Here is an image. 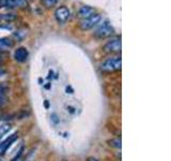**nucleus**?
Masks as SVG:
<instances>
[{"instance_id":"1","label":"nucleus","mask_w":171,"mask_h":161,"mask_svg":"<svg viewBox=\"0 0 171 161\" xmlns=\"http://www.w3.org/2000/svg\"><path fill=\"white\" fill-rule=\"evenodd\" d=\"M122 67V60L120 57H111L107 58L106 60H104L101 63V70L105 73H111L114 71L121 70Z\"/></svg>"},{"instance_id":"2","label":"nucleus","mask_w":171,"mask_h":161,"mask_svg":"<svg viewBox=\"0 0 171 161\" xmlns=\"http://www.w3.org/2000/svg\"><path fill=\"white\" fill-rule=\"evenodd\" d=\"M102 21V16L101 14H93L91 15L88 18H83L80 24H79V27H80L81 30H89V29L95 27L97 24Z\"/></svg>"},{"instance_id":"3","label":"nucleus","mask_w":171,"mask_h":161,"mask_svg":"<svg viewBox=\"0 0 171 161\" xmlns=\"http://www.w3.org/2000/svg\"><path fill=\"white\" fill-rule=\"evenodd\" d=\"M113 32H114V29L111 27V25L109 24V22L106 21L103 25H101L94 31V35L96 38H99V39H105V38L110 37L111 34H113Z\"/></svg>"},{"instance_id":"4","label":"nucleus","mask_w":171,"mask_h":161,"mask_svg":"<svg viewBox=\"0 0 171 161\" xmlns=\"http://www.w3.org/2000/svg\"><path fill=\"white\" fill-rule=\"evenodd\" d=\"M122 49V43L120 38H114L103 46V51L106 53H120Z\"/></svg>"},{"instance_id":"5","label":"nucleus","mask_w":171,"mask_h":161,"mask_svg":"<svg viewBox=\"0 0 171 161\" xmlns=\"http://www.w3.org/2000/svg\"><path fill=\"white\" fill-rule=\"evenodd\" d=\"M55 17H56V20L59 24H65L70 20L71 12L66 7L62 5V7H59L56 9V11H55Z\"/></svg>"},{"instance_id":"6","label":"nucleus","mask_w":171,"mask_h":161,"mask_svg":"<svg viewBox=\"0 0 171 161\" xmlns=\"http://www.w3.org/2000/svg\"><path fill=\"white\" fill-rule=\"evenodd\" d=\"M93 14H95V9L94 8L90 7V5H83V7H81L80 9H79L77 16L83 20V18H88V17H90Z\"/></svg>"},{"instance_id":"7","label":"nucleus","mask_w":171,"mask_h":161,"mask_svg":"<svg viewBox=\"0 0 171 161\" xmlns=\"http://www.w3.org/2000/svg\"><path fill=\"white\" fill-rule=\"evenodd\" d=\"M28 55H29V53H28L26 47H18L14 53V58L18 62H24L27 60Z\"/></svg>"},{"instance_id":"8","label":"nucleus","mask_w":171,"mask_h":161,"mask_svg":"<svg viewBox=\"0 0 171 161\" xmlns=\"http://www.w3.org/2000/svg\"><path fill=\"white\" fill-rule=\"evenodd\" d=\"M4 7L7 8H25L27 7L26 0H4Z\"/></svg>"},{"instance_id":"9","label":"nucleus","mask_w":171,"mask_h":161,"mask_svg":"<svg viewBox=\"0 0 171 161\" xmlns=\"http://www.w3.org/2000/svg\"><path fill=\"white\" fill-rule=\"evenodd\" d=\"M17 138H18V134H17V133H14L13 135H11L9 139L5 140L3 143H1V144H0V155H3V154L5 153V150H7L8 148L10 147V145H11L12 143H13Z\"/></svg>"},{"instance_id":"10","label":"nucleus","mask_w":171,"mask_h":161,"mask_svg":"<svg viewBox=\"0 0 171 161\" xmlns=\"http://www.w3.org/2000/svg\"><path fill=\"white\" fill-rule=\"evenodd\" d=\"M14 45V42L9 38L0 39V49H9Z\"/></svg>"},{"instance_id":"11","label":"nucleus","mask_w":171,"mask_h":161,"mask_svg":"<svg viewBox=\"0 0 171 161\" xmlns=\"http://www.w3.org/2000/svg\"><path fill=\"white\" fill-rule=\"evenodd\" d=\"M107 143H108L109 146L114 147V148H118V149H121V147H122V142H121V139H119V138L108 140Z\"/></svg>"},{"instance_id":"12","label":"nucleus","mask_w":171,"mask_h":161,"mask_svg":"<svg viewBox=\"0 0 171 161\" xmlns=\"http://www.w3.org/2000/svg\"><path fill=\"white\" fill-rule=\"evenodd\" d=\"M0 20H3L5 22H12L16 20V15L12 13H7V14H1L0 15Z\"/></svg>"},{"instance_id":"13","label":"nucleus","mask_w":171,"mask_h":161,"mask_svg":"<svg viewBox=\"0 0 171 161\" xmlns=\"http://www.w3.org/2000/svg\"><path fill=\"white\" fill-rule=\"evenodd\" d=\"M10 129H11V126L9 124H4V125H2V126H0V139H1L3 136V134L7 133Z\"/></svg>"},{"instance_id":"14","label":"nucleus","mask_w":171,"mask_h":161,"mask_svg":"<svg viewBox=\"0 0 171 161\" xmlns=\"http://www.w3.org/2000/svg\"><path fill=\"white\" fill-rule=\"evenodd\" d=\"M26 35V32L24 31V30H18V31H15L14 33H13V37L17 40V41H20V40H23L24 39V37Z\"/></svg>"},{"instance_id":"15","label":"nucleus","mask_w":171,"mask_h":161,"mask_svg":"<svg viewBox=\"0 0 171 161\" xmlns=\"http://www.w3.org/2000/svg\"><path fill=\"white\" fill-rule=\"evenodd\" d=\"M41 2L44 4V7L51 8V7H54V5L58 2V0H41Z\"/></svg>"},{"instance_id":"16","label":"nucleus","mask_w":171,"mask_h":161,"mask_svg":"<svg viewBox=\"0 0 171 161\" xmlns=\"http://www.w3.org/2000/svg\"><path fill=\"white\" fill-rule=\"evenodd\" d=\"M30 115V113L29 112H26V111H22L19 114H17L16 115V117L18 118V119H23V118H26V117H28Z\"/></svg>"},{"instance_id":"17","label":"nucleus","mask_w":171,"mask_h":161,"mask_svg":"<svg viewBox=\"0 0 171 161\" xmlns=\"http://www.w3.org/2000/svg\"><path fill=\"white\" fill-rule=\"evenodd\" d=\"M50 118H51V120H52L54 124H58V122H59V117H58V115L56 114V113L51 114V115H50Z\"/></svg>"},{"instance_id":"18","label":"nucleus","mask_w":171,"mask_h":161,"mask_svg":"<svg viewBox=\"0 0 171 161\" xmlns=\"http://www.w3.org/2000/svg\"><path fill=\"white\" fill-rule=\"evenodd\" d=\"M7 101H8V98L5 96H0V107L7 103Z\"/></svg>"},{"instance_id":"19","label":"nucleus","mask_w":171,"mask_h":161,"mask_svg":"<svg viewBox=\"0 0 171 161\" xmlns=\"http://www.w3.org/2000/svg\"><path fill=\"white\" fill-rule=\"evenodd\" d=\"M4 93H5V88L0 85V96H5Z\"/></svg>"},{"instance_id":"20","label":"nucleus","mask_w":171,"mask_h":161,"mask_svg":"<svg viewBox=\"0 0 171 161\" xmlns=\"http://www.w3.org/2000/svg\"><path fill=\"white\" fill-rule=\"evenodd\" d=\"M5 73H7V71H5L3 68H0V77H1V76H3Z\"/></svg>"},{"instance_id":"21","label":"nucleus","mask_w":171,"mask_h":161,"mask_svg":"<svg viewBox=\"0 0 171 161\" xmlns=\"http://www.w3.org/2000/svg\"><path fill=\"white\" fill-rule=\"evenodd\" d=\"M66 91H68V93H73V92H74V90H73L72 87H70V86L66 87Z\"/></svg>"},{"instance_id":"22","label":"nucleus","mask_w":171,"mask_h":161,"mask_svg":"<svg viewBox=\"0 0 171 161\" xmlns=\"http://www.w3.org/2000/svg\"><path fill=\"white\" fill-rule=\"evenodd\" d=\"M87 161H99L97 159H95L94 157H89L88 159H87Z\"/></svg>"},{"instance_id":"23","label":"nucleus","mask_w":171,"mask_h":161,"mask_svg":"<svg viewBox=\"0 0 171 161\" xmlns=\"http://www.w3.org/2000/svg\"><path fill=\"white\" fill-rule=\"evenodd\" d=\"M44 105H45L46 109H48V107H49V102H48V101H45V102H44Z\"/></svg>"},{"instance_id":"24","label":"nucleus","mask_w":171,"mask_h":161,"mask_svg":"<svg viewBox=\"0 0 171 161\" xmlns=\"http://www.w3.org/2000/svg\"><path fill=\"white\" fill-rule=\"evenodd\" d=\"M3 62V58H2V56L0 55V63H2Z\"/></svg>"},{"instance_id":"25","label":"nucleus","mask_w":171,"mask_h":161,"mask_svg":"<svg viewBox=\"0 0 171 161\" xmlns=\"http://www.w3.org/2000/svg\"><path fill=\"white\" fill-rule=\"evenodd\" d=\"M12 161H20L19 159H16V160H12Z\"/></svg>"},{"instance_id":"26","label":"nucleus","mask_w":171,"mask_h":161,"mask_svg":"<svg viewBox=\"0 0 171 161\" xmlns=\"http://www.w3.org/2000/svg\"><path fill=\"white\" fill-rule=\"evenodd\" d=\"M0 119H1V115H0Z\"/></svg>"},{"instance_id":"27","label":"nucleus","mask_w":171,"mask_h":161,"mask_svg":"<svg viewBox=\"0 0 171 161\" xmlns=\"http://www.w3.org/2000/svg\"><path fill=\"white\" fill-rule=\"evenodd\" d=\"M0 161H2V160H0Z\"/></svg>"},{"instance_id":"28","label":"nucleus","mask_w":171,"mask_h":161,"mask_svg":"<svg viewBox=\"0 0 171 161\" xmlns=\"http://www.w3.org/2000/svg\"><path fill=\"white\" fill-rule=\"evenodd\" d=\"M26 1H27V0H26Z\"/></svg>"}]
</instances>
